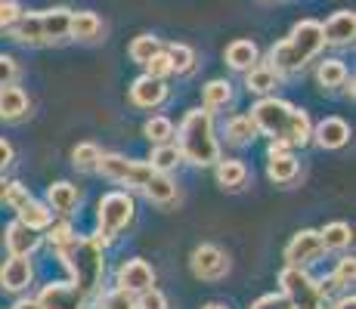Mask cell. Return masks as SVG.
Listing matches in <instances>:
<instances>
[{
    "instance_id": "7",
    "label": "cell",
    "mask_w": 356,
    "mask_h": 309,
    "mask_svg": "<svg viewBox=\"0 0 356 309\" xmlns=\"http://www.w3.org/2000/svg\"><path fill=\"white\" fill-rule=\"evenodd\" d=\"M97 174H102L106 180L121 183L127 189H143L146 180L152 176V167L143 161H130L124 155H115V152H102L97 161Z\"/></svg>"
},
{
    "instance_id": "13",
    "label": "cell",
    "mask_w": 356,
    "mask_h": 309,
    "mask_svg": "<svg viewBox=\"0 0 356 309\" xmlns=\"http://www.w3.org/2000/svg\"><path fill=\"white\" fill-rule=\"evenodd\" d=\"M168 84L161 78H152V74H140V78L130 84V102L136 108H159L164 99H168Z\"/></svg>"
},
{
    "instance_id": "49",
    "label": "cell",
    "mask_w": 356,
    "mask_h": 309,
    "mask_svg": "<svg viewBox=\"0 0 356 309\" xmlns=\"http://www.w3.org/2000/svg\"><path fill=\"white\" fill-rule=\"evenodd\" d=\"M13 309H40V303H38V297H22Z\"/></svg>"
},
{
    "instance_id": "39",
    "label": "cell",
    "mask_w": 356,
    "mask_h": 309,
    "mask_svg": "<svg viewBox=\"0 0 356 309\" xmlns=\"http://www.w3.org/2000/svg\"><path fill=\"white\" fill-rule=\"evenodd\" d=\"M99 309H136V294L124 291V287H115L99 300Z\"/></svg>"
},
{
    "instance_id": "24",
    "label": "cell",
    "mask_w": 356,
    "mask_h": 309,
    "mask_svg": "<svg viewBox=\"0 0 356 309\" xmlns=\"http://www.w3.org/2000/svg\"><path fill=\"white\" fill-rule=\"evenodd\" d=\"M102 34V19L90 10L72 12V28H68V37L81 40V44H90V40H99Z\"/></svg>"
},
{
    "instance_id": "12",
    "label": "cell",
    "mask_w": 356,
    "mask_h": 309,
    "mask_svg": "<svg viewBox=\"0 0 356 309\" xmlns=\"http://www.w3.org/2000/svg\"><path fill=\"white\" fill-rule=\"evenodd\" d=\"M152 285H155V269L143 257H130L118 266V287H124V291L140 294Z\"/></svg>"
},
{
    "instance_id": "36",
    "label": "cell",
    "mask_w": 356,
    "mask_h": 309,
    "mask_svg": "<svg viewBox=\"0 0 356 309\" xmlns=\"http://www.w3.org/2000/svg\"><path fill=\"white\" fill-rule=\"evenodd\" d=\"M174 133H177L174 121L164 118V115H152V118L143 124V136H146L152 146H159V142H170L174 140Z\"/></svg>"
},
{
    "instance_id": "34",
    "label": "cell",
    "mask_w": 356,
    "mask_h": 309,
    "mask_svg": "<svg viewBox=\"0 0 356 309\" xmlns=\"http://www.w3.org/2000/svg\"><path fill=\"white\" fill-rule=\"evenodd\" d=\"M164 50H168V56H170V72H174V74H193L195 72L198 56H195L193 47L170 44V47H164Z\"/></svg>"
},
{
    "instance_id": "14",
    "label": "cell",
    "mask_w": 356,
    "mask_h": 309,
    "mask_svg": "<svg viewBox=\"0 0 356 309\" xmlns=\"http://www.w3.org/2000/svg\"><path fill=\"white\" fill-rule=\"evenodd\" d=\"M310 142H316L319 149H328V152H334V149H344L347 142H350V124L344 118H323L313 127V136Z\"/></svg>"
},
{
    "instance_id": "21",
    "label": "cell",
    "mask_w": 356,
    "mask_h": 309,
    "mask_svg": "<svg viewBox=\"0 0 356 309\" xmlns=\"http://www.w3.org/2000/svg\"><path fill=\"white\" fill-rule=\"evenodd\" d=\"M47 204H50V210L53 214H74V208L81 204V192H78V185H72V183H65V180H59V183H53L50 189H47Z\"/></svg>"
},
{
    "instance_id": "16",
    "label": "cell",
    "mask_w": 356,
    "mask_h": 309,
    "mask_svg": "<svg viewBox=\"0 0 356 309\" xmlns=\"http://www.w3.org/2000/svg\"><path fill=\"white\" fill-rule=\"evenodd\" d=\"M3 242H6V251L16 253V257H31V253L40 247V235L34 229H29V226L16 217L10 226H6Z\"/></svg>"
},
{
    "instance_id": "29",
    "label": "cell",
    "mask_w": 356,
    "mask_h": 309,
    "mask_svg": "<svg viewBox=\"0 0 356 309\" xmlns=\"http://www.w3.org/2000/svg\"><path fill=\"white\" fill-rule=\"evenodd\" d=\"M16 214H19V219H22V223L29 226V229H34V232H44L47 226L53 223L50 204H47V201H34V198H31L29 204H25L22 210H16Z\"/></svg>"
},
{
    "instance_id": "25",
    "label": "cell",
    "mask_w": 356,
    "mask_h": 309,
    "mask_svg": "<svg viewBox=\"0 0 356 309\" xmlns=\"http://www.w3.org/2000/svg\"><path fill=\"white\" fill-rule=\"evenodd\" d=\"M214 176H217V185H220V189L236 192L248 183V167H245L242 161H236V158H227V161L220 158V161L214 164Z\"/></svg>"
},
{
    "instance_id": "46",
    "label": "cell",
    "mask_w": 356,
    "mask_h": 309,
    "mask_svg": "<svg viewBox=\"0 0 356 309\" xmlns=\"http://www.w3.org/2000/svg\"><path fill=\"white\" fill-rule=\"evenodd\" d=\"M16 81H19V62L6 56V53H0V87L16 84Z\"/></svg>"
},
{
    "instance_id": "30",
    "label": "cell",
    "mask_w": 356,
    "mask_h": 309,
    "mask_svg": "<svg viewBox=\"0 0 356 309\" xmlns=\"http://www.w3.org/2000/svg\"><path fill=\"white\" fill-rule=\"evenodd\" d=\"M319 238H323L325 251H344V247H350V242H353V229L347 223H341V219H334V223L319 229Z\"/></svg>"
},
{
    "instance_id": "32",
    "label": "cell",
    "mask_w": 356,
    "mask_h": 309,
    "mask_svg": "<svg viewBox=\"0 0 356 309\" xmlns=\"http://www.w3.org/2000/svg\"><path fill=\"white\" fill-rule=\"evenodd\" d=\"M310 136H313V124H310V115H307L304 108H291L289 133H285V140H289V146H300V149H304L307 142H310Z\"/></svg>"
},
{
    "instance_id": "45",
    "label": "cell",
    "mask_w": 356,
    "mask_h": 309,
    "mask_svg": "<svg viewBox=\"0 0 356 309\" xmlns=\"http://www.w3.org/2000/svg\"><path fill=\"white\" fill-rule=\"evenodd\" d=\"M22 16V6L16 0H0V31H10V25Z\"/></svg>"
},
{
    "instance_id": "9",
    "label": "cell",
    "mask_w": 356,
    "mask_h": 309,
    "mask_svg": "<svg viewBox=\"0 0 356 309\" xmlns=\"http://www.w3.org/2000/svg\"><path fill=\"white\" fill-rule=\"evenodd\" d=\"M40 309H87L90 297L74 281H53L38 294Z\"/></svg>"
},
{
    "instance_id": "18",
    "label": "cell",
    "mask_w": 356,
    "mask_h": 309,
    "mask_svg": "<svg viewBox=\"0 0 356 309\" xmlns=\"http://www.w3.org/2000/svg\"><path fill=\"white\" fill-rule=\"evenodd\" d=\"M29 108H31V102L22 87H16V84L0 87V121L16 124L29 115Z\"/></svg>"
},
{
    "instance_id": "8",
    "label": "cell",
    "mask_w": 356,
    "mask_h": 309,
    "mask_svg": "<svg viewBox=\"0 0 356 309\" xmlns=\"http://www.w3.org/2000/svg\"><path fill=\"white\" fill-rule=\"evenodd\" d=\"M189 269L202 281H220L229 272V253L217 244H198L189 253Z\"/></svg>"
},
{
    "instance_id": "4",
    "label": "cell",
    "mask_w": 356,
    "mask_h": 309,
    "mask_svg": "<svg viewBox=\"0 0 356 309\" xmlns=\"http://www.w3.org/2000/svg\"><path fill=\"white\" fill-rule=\"evenodd\" d=\"M134 214H136V204H134V198H130V192H108V195H102L99 210H97L99 232L93 235V242L106 251L108 244H115L118 232L134 223Z\"/></svg>"
},
{
    "instance_id": "27",
    "label": "cell",
    "mask_w": 356,
    "mask_h": 309,
    "mask_svg": "<svg viewBox=\"0 0 356 309\" xmlns=\"http://www.w3.org/2000/svg\"><path fill=\"white\" fill-rule=\"evenodd\" d=\"M202 102L208 112H217V108H227L232 102V84L223 78H214L202 87Z\"/></svg>"
},
{
    "instance_id": "11",
    "label": "cell",
    "mask_w": 356,
    "mask_h": 309,
    "mask_svg": "<svg viewBox=\"0 0 356 309\" xmlns=\"http://www.w3.org/2000/svg\"><path fill=\"white\" fill-rule=\"evenodd\" d=\"M31 278H34V266L29 257L10 253V260H3V266H0V287L6 294H22L31 285Z\"/></svg>"
},
{
    "instance_id": "47",
    "label": "cell",
    "mask_w": 356,
    "mask_h": 309,
    "mask_svg": "<svg viewBox=\"0 0 356 309\" xmlns=\"http://www.w3.org/2000/svg\"><path fill=\"white\" fill-rule=\"evenodd\" d=\"M13 161H16V149H13L6 140H0V174H3Z\"/></svg>"
},
{
    "instance_id": "41",
    "label": "cell",
    "mask_w": 356,
    "mask_h": 309,
    "mask_svg": "<svg viewBox=\"0 0 356 309\" xmlns=\"http://www.w3.org/2000/svg\"><path fill=\"white\" fill-rule=\"evenodd\" d=\"M143 68H146V74H152V78H161V81H168L170 74H174V72H170V56H168V50H164V47L155 53V56H149V62Z\"/></svg>"
},
{
    "instance_id": "5",
    "label": "cell",
    "mask_w": 356,
    "mask_h": 309,
    "mask_svg": "<svg viewBox=\"0 0 356 309\" xmlns=\"http://www.w3.org/2000/svg\"><path fill=\"white\" fill-rule=\"evenodd\" d=\"M279 285H282V294L291 300L294 309H323L325 306V294L319 287V281L310 278V272L304 266H289L279 272Z\"/></svg>"
},
{
    "instance_id": "17",
    "label": "cell",
    "mask_w": 356,
    "mask_h": 309,
    "mask_svg": "<svg viewBox=\"0 0 356 309\" xmlns=\"http://www.w3.org/2000/svg\"><path fill=\"white\" fill-rule=\"evenodd\" d=\"M40 28H44V44H65L68 28H72V10L68 6H53L40 12Z\"/></svg>"
},
{
    "instance_id": "48",
    "label": "cell",
    "mask_w": 356,
    "mask_h": 309,
    "mask_svg": "<svg viewBox=\"0 0 356 309\" xmlns=\"http://www.w3.org/2000/svg\"><path fill=\"white\" fill-rule=\"evenodd\" d=\"M332 309H356V297H353V294H344V297L334 300Z\"/></svg>"
},
{
    "instance_id": "2",
    "label": "cell",
    "mask_w": 356,
    "mask_h": 309,
    "mask_svg": "<svg viewBox=\"0 0 356 309\" xmlns=\"http://www.w3.org/2000/svg\"><path fill=\"white\" fill-rule=\"evenodd\" d=\"M174 136H177V149H180L186 164L214 167L220 161V142H217L214 118H211L208 108H189Z\"/></svg>"
},
{
    "instance_id": "1",
    "label": "cell",
    "mask_w": 356,
    "mask_h": 309,
    "mask_svg": "<svg viewBox=\"0 0 356 309\" xmlns=\"http://www.w3.org/2000/svg\"><path fill=\"white\" fill-rule=\"evenodd\" d=\"M323 47H325L323 22H316V19H300L291 28L289 37L270 47V62H266V65H273L279 74H294V72H300L307 62L316 59L319 53H323Z\"/></svg>"
},
{
    "instance_id": "51",
    "label": "cell",
    "mask_w": 356,
    "mask_h": 309,
    "mask_svg": "<svg viewBox=\"0 0 356 309\" xmlns=\"http://www.w3.org/2000/svg\"><path fill=\"white\" fill-rule=\"evenodd\" d=\"M202 309H229V306L227 303H217V300H214V303H204Z\"/></svg>"
},
{
    "instance_id": "3",
    "label": "cell",
    "mask_w": 356,
    "mask_h": 309,
    "mask_svg": "<svg viewBox=\"0 0 356 309\" xmlns=\"http://www.w3.org/2000/svg\"><path fill=\"white\" fill-rule=\"evenodd\" d=\"M56 253H59V260L68 266L74 285H78L87 297H93L102 285V276H106V257H102V247L93 242V238L74 235V242L59 247Z\"/></svg>"
},
{
    "instance_id": "42",
    "label": "cell",
    "mask_w": 356,
    "mask_h": 309,
    "mask_svg": "<svg viewBox=\"0 0 356 309\" xmlns=\"http://www.w3.org/2000/svg\"><path fill=\"white\" fill-rule=\"evenodd\" d=\"M136 309H168V297H164V291L152 285L136 294Z\"/></svg>"
},
{
    "instance_id": "44",
    "label": "cell",
    "mask_w": 356,
    "mask_h": 309,
    "mask_svg": "<svg viewBox=\"0 0 356 309\" xmlns=\"http://www.w3.org/2000/svg\"><path fill=\"white\" fill-rule=\"evenodd\" d=\"M248 309H294V306H291V300L279 291V294H264V297H257Z\"/></svg>"
},
{
    "instance_id": "35",
    "label": "cell",
    "mask_w": 356,
    "mask_h": 309,
    "mask_svg": "<svg viewBox=\"0 0 356 309\" xmlns=\"http://www.w3.org/2000/svg\"><path fill=\"white\" fill-rule=\"evenodd\" d=\"M161 37H155V34H136L134 40H130L127 47V56L136 62V65H146L149 56H155V53L161 50Z\"/></svg>"
},
{
    "instance_id": "23",
    "label": "cell",
    "mask_w": 356,
    "mask_h": 309,
    "mask_svg": "<svg viewBox=\"0 0 356 309\" xmlns=\"http://www.w3.org/2000/svg\"><path fill=\"white\" fill-rule=\"evenodd\" d=\"M223 59H227V65L232 72H248L251 65L260 62V50L254 40H232L227 47V53H223Z\"/></svg>"
},
{
    "instance_id": "26",
    "label": "cell",
    "mask_w": 356,
    "mask_h": 309,
    "mask_svg": "<svg viewBox=\"0 0 356 309\" xmlns=\"http://www.w3.org/2000/svg\"><path fill=\"white\" fill-rule=\"evenodd\" d=\"M143 195L149 198L152 204H170L177 198V183L170 180V174H159V170H152V176L146 180V185H143Z\"/></svg>"
},
{
    "instance_id": "19",
    "label": "cell",
    "mask_w": 356,
    "mask_h": 309,
    "mask_svg": "<svg viewBox=\"0 0 356 309\" xmlns=\"http://www.w3.org/2000/svg\"><path fill=\"white\" fill-rule=\"evenodd\" d=\"M298 158H294L289 149H282V152H266V176H270L276 185H289L298 180Z\"/></svg>"
},
{
    "instance_id": "6",
    "label": "cell",
    "mask_w": 356,
    "mask_h": 309,
    "mask_svg": "<svg viewBox=\"0 0 356 309\" xmlns=\"http://www.w3.org/2000/svg\"><path fill=\"white\" fill-rule=\"evenodd\" d=\"M291 108L285 99H276V96H260L251 108L248 118L254 121L257 133L270 136V140H285L289 133V121H291Z\"/></svg>"
},
{
    "instance_id": "15",
    "label": "cell",
    "mask_w": 356,
    "mask_h": 309,
    "mask_svg": "<svg viewBox=\"0 0 356 309\" xmlns=\"http://www.w3.org/2000/svg\"><path fill=\"white\" fill-rule=\"evenodd\" d=\"M323 37L332 47H347L356 37V12L353 10H338L328 16V22L323 25Z\"/></svg>"
},
{
    "instance_id": "33",
    "label": "cell",
    "mask_w": 356,
    "mask_h": 309,
    "mask_svg": "<svg viewBox=\"0 0 356 309\" xmlns=\"http://www.w3.org/2000/svg\"><path fill=\"white\" fill-rule=\"evenodd\" d=\"M316 81L325 90H334V87H344L347 81V65L341 59H323L316 68Z\"/></svg>"
},
{
    "instance_id": "28",
    "label": "cell",
    "mask_w": 356,
    "mask_h": 309,
    "mask_svg": "<svg viewBox=\"0 0 356 309\" xmlns=\"http://www.w3.org/2000/svg\"><path fill=\"white\" fill-rule=\"evenodd\" d=\"M180 164H183V155L174 142H159V146L152 149V155H149V167L159 170V174H170V170H177Z\"/></svg>"
},
{
    "instance_id": "22",
    "label": "cell",
    "mask_w": 356,
    "mask_h": 309,
    "mask_svg": "<svg viewBox=\"0 0 356 309\" xmlns=\"http://www.w3.org/2000/svg\"><path fill=\"white\" fill-rule=\"evenodd\" d=\"M279 87V72L266 62H257L245 72V90L254 93V96H270Z\"/></svg>"
},
{
    "instance_id": "10",
    "label": "cell",
    "mask_w": 356,
    "mask_h": 309,
    "mask_svg": "<svg viewBox=\"0 0 356 309\" xmlns=\"http://www.w3.org/2000/svg\"><path fill=\"white\" fill-rule=\"evenodd\" d=\"M325 253L323 247V238H319L316 229H300L294 232V238L285 244V263L289 266H313L319 257Z\"/></svg>"
},
{
    "instance_id": "38",
    "label": "cell",
    "mask_w": 356,
    "mask_h": 309,
    "mask_svg": "<svg viewBox=\"0 0 356 309\" xmlns=\"http://www.w3.org/2000/svg\"><path fill=\"white\" fill-rule=\"evenodd\" d=\"M44 232H47V242H50L53 251H59V247L72 244L74 235H78V232L72 229V223H68V219H63V223H50Z\"/></svg>"
},
{
    "instance_id": "40",
    "label": "cell",
    "mask_w": 356,
    "mask_h": 309,
    "mask_svg": "<svg viewBox=\"0 0 356 309\" xmlns=\"http://www.w3.org/2000/svg\"><path fill=\"white\" fill-rule=\"evenodd\" d=\"M353 278H356V260L353 257H341L338 266H334V272H332V285L334 287H350Z\"/></svg>"
},
{
    "instance_id": "37",
    "label": "cell",
    "mask_w": 356,
    "mask_h": 309,
    "mask_svg": "<svg viewBox=\"0 0 356 309\" xmlns=\"http://www.w3.org/2000/svg\"><path fill=\"white\" fill-rule=\"evenodd\" d=\"M102 149L97 142H81V146L72 149V164L74 170H84V174H90V170H97V161H99Z\"/></svg>"
},
{
    "instance_id": "31",
    "label": "cell",
    "mask_w": 356,
    "mask_h": 309,
    "mask_svg": "<svg viewBox=\"0 0 356 309\" xmlns=\"http://www.w3.org/2000/svg\"><path fill=\"white\" fill-rule=\"evenodd\" d=\"M257 140V127L248 115H236V118L227 121V142L232 146H251Z\"/></svg>"
},
{
    "instance_id": "43",
    "label": "cell",
    "mask_w": 356,
    "mask_h": 309,
    "mask_svg": "<svg viewBox=\"0 0 356 309\" xmlns=\"http://www.w3.org/2000/svg\"><path fill=\"white\" fill-rule=\"evenodd\" d=\"M6 204H10L13 210H22L25 204L31 201V192H29V185H22V183H10L6 185V198H3Z\"/></svg>"
},
{
    "instance_id": "20",
    "label": "cell",
    "mask_w": 356,
    "mask_h": 309,
    "mask_svg": "<svg viewBox=\"0 0 356 309\" xmlns=\"http://www.w3.org/2000/svg\"><path fill=\"white\" fill-rule=\"evenodd\" d=\"M10 37L22 47H47L44 28H40V12H22V16L10 25Z\"/></svg>"
},
{
    "instance_id": "50",
    "label": "cell",
    "mask_w": 356,
    "mask_h": 309,
    "mask_svg": "<svg viewBox=\"0 0 356 309\" xmlns=\"http://www.w3.org/2000/svg\"><path fill=\"white\" fill-rule=\"evenodd\" d=\"M6 185H10V180L0 174V204H3V198H6Z\"/></svg>"
}]
</instances>
